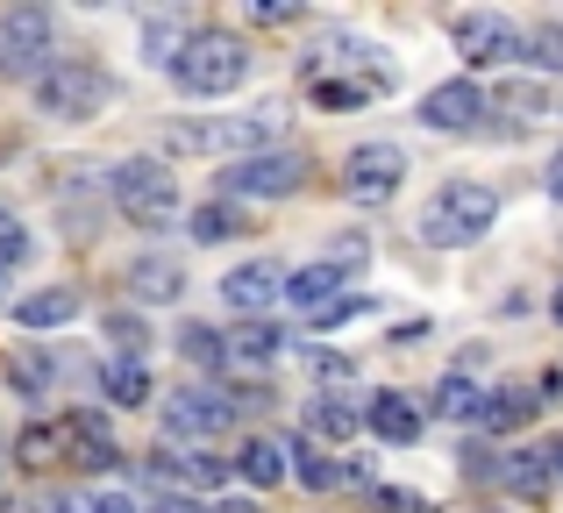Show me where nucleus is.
Wrapping results in <instances>:
<instances>
[{"instance_id":"5","label":"nucleus","mask_w":563,"mask_h":513,"mask_svg":"<svg viewBox=\"0 0 563 513\" xmlns=\"http://www.w3.org/2000/svg\"><path fill=\"white\" fill-rule=\"evenodd\" d=\"M108 193L136 228H165L179 214V171H165V157H122L108 165Z\"/></svg>"},{"instance_id":"8","label":"nucleus","mask_w":563,"mask_h":513,"mask_svg":"<svg viewBox=\"0 0 563 513\" xmlns=\"http://www.w3.org/2000/svg\"><path fill=\"white\" fill-rule=\"evenodd\" d=\"M399 186H407V150L399 143H357L343 157V200H357V208H385Z\"/></svg>"},{"instance_id":"40","label":"nucleus","mask_w":563,"mask_h":513,"mask_svg":"<svg viewBox=\"0 0 563 513\" xmlns=\"http://www.w3.org/2000/svg\"><path fill=\"white\" fill-rule=\"evenodd\" d=\"M151 513H207V506L192 500V492H172V486H165V492H157V506H151Z\"/></svg>"},{"instance_id":"22","label":"nucleus","mask_w":563,"mask_h":513,"mask_svg":"<svg viewBox=\"0 0 563 513\" xmlns=\"http://www.w3.org/2000/svg\"><path fill=\"white\" fill-rule=\"evenodd\" d=\"M71 314H79V292H71V286H51V292H29V300L14 306V321H22V328H65Z\"/></svg>"},{"instance_id":"23","label":"nucleus","mask_w":563,"mask_h":513,"mask_svg":"<svg viewBox=\"0 0 563 513\" xmlns=\"http://www.w3.org/2000/svg\"><path fill=\"white\" fill-rule=\"evenodd\" d=\"M335 286H350V278H335L329 264H307V271H292V278H286V292H278V300H292L300 314H321V306L335 300Z\"/></svg>"},{"instance_id":"18","label":"nucleus","mask_w":563,"mask_h":513,"mask_svg":"<svg viewBox=\"0 0 563 513\" xmlns=\"http://www.w3.org/2000/svg\"><path fill=\"white\" fill-rule=\"evenodd\" d=\"M286 471H292V449L272 443V435H250V443L235 449V478H243V486H257V492H272Z\"/></svg>"},{"instance_id":"1","label":"nucleus","mask_w":563,"mask_h":513,"mask_svg":"<svg viewBox=\"0 0 563 513\" xmlns=\"http://www.w3.org/2000/svg\"><path fill=\"white\" fill-rule=\"evenodd\" d=\"M393 86H399V65L364 36H335L329 51L307 57V93H314V108L343 114V108H364V100L393 93Z\"/></svg>"},{"instance_id":"48","label":"nucleus","mask_w":563,"mask_h":513,"mask_svg":"<svg viewBox=\"0 0 563 513\" xmlns=\"http://www.w3.org/2000/svg\"><path fill=\"white\" fill-rule=\"evenodd\" d=\"M0 286H8V271H0Z\"/></svg>"},{"instance_id":"36","label":"nucleus","mask_w":563,"mask_h":513,"mask_svg":"<svg viewBox=\"0 0 563 513\" xmlns=\"http://www.w3.org/2000/svg\"><path fill=\"white\" fill-rule=\"evenodd\" d=\"M364 257H372V243H364V236H343V243H329V257H321V264H329L335 278H350V271H364Z\"/></svg>"},{"instance_id":"43","label":"nucleus","mask_w":563,"mask_h":513,"mask_svg":"<svg viewBox=\"0 0 563 513\" xmlns=\"http://www.w3.org/2000/svg\"><path fill=\"white\" fill-rule=\"evenodd\" d=\"M542 186H550V200H556V208H563V150L550 157V179H542Z\"/></svg>"},{"instance_id":"39","label":"nucleus","mask_w":563,"mask_h":513,"mask_svg":"<svg viewBox=\"0 0 563 513\" xmlns=\"http://www.w3.org/2000/svg\"><path fill=\"white\" fill-rule=\"evenodd\" d=\"M314 378H321V386H350V357H329V349H321V357H314Z\"/></svg>"},{"instance_id":"20","label":"nucleus","mask_w":563,"mask_h":513,"mask_svg":"<svg viewBox=\"0 0 563 513\" xmlns=\"http://www.w3.org/2000/svg\"><path fill=\"white\" fill-rule=\"evenodd\" d=\"M499 486H507L514 500H542V492H550V457H542V449H507V457H499Z\"/></svg>"},{"instance_id":"24","label":"nucleus","mask_w":563,"mask_h":513,"mask_svg":"<svg viewBox=\"0 0 563 513\" xmlns=\"http://www.w3.org/2000/svg\"><path fill=\"white\" fill-rule=\"evenodd\" d=\"M129 286H136V300H179L186 271L172 257H136V264H129Z\"/></svg>"},{"instance_id":"16","label":"nucleus","mask_w":563,"mask_h":513,"mask_svg":"<svg viewBox=\"0 0 563 513\" xmlns=\"http://www.w3.org/2000/svg\"><path fill=\"white\" fill-rule=\"evenodd\" d=\"M364 428H372L378 443L407 449V443H421V406H413L407 392H372V406H364Z\"/></svg>"},{"instance_id":"7","label":"nucleus","mask_w":563,"mask_h":513,"mask_svg":"<svg viewBox=\"0 0 563 513\" xmlns=\"http://www.w3.org/2000/svg\"><path fill=\"white\" fill-rule=\"evenodd\" d=\"M51 8H8L0 14V79H43L51 71Z\"/></svg>"},{"instance_id":"41","label":"nucleus","mask_w":563,"mask_h":513,"mask_svg":"<svg viewBox=\"0 0 563 513\" xmlns=\"http://www.w3.org/2000/svg\"><path fill=\"white\" fill-rule=\"evenodd\" d=\"M385 513H428L421 492H385Z\"/></svg>"},{"instance_id":"42","label":"nucleus","mask_w":563,"mask_h":513,"mask_svg":"<svg viewBox=\"0 0 563 513\" xmlns=\"http://www.w3.org/2000/svg\"><path fill=\"white\" fill-rule=\"evenodd\" d=\"M108 328H114V335H122V349H143V328H136V321H129V314H114V321H108Z\"/></svg>"},{"instance_id":"34","label":"nucleus","mask_w":563,"mask_h":513,"mask_svg":"<svg viewBox=\"0 0 563 513\" xmlns=\"http://www.w3.org/2000/svg\"><path fill=\"white\" fill-rule=\"evenodd\" d=\"M22 264H29V228L0 208V271H22Z\"/></svg>"},{"instance_id":"46","label":"nucleus","mask_w":563,"mask_h":513,"mask_svg":"<svg viewBox=\"0 0 563 513\" xmlns=\"http://www.w3.org/2000/svg\"><path fill=\"white\" fill-rule=\"evenodd\" d=\"M556 321H563V286H556Z\"/></svg>"},{"instance_id":"45","label":"nucleus","mask_w":563,"mask_h":513,"mask_svg":"<svg viewBox=\"0 0 563 513\" xmlns=\"http://www.w3.org/2000/svg\"><path fill=\"white\" fill-rule=\"evenodd\" d=\"M207 513H257L250 500H221V506H207Z\"/></svg>"},{"instance_id":"3","label":"nucleus","mask_w":563,"mask_h":513,"mask_svg":"<svg viewBox=\"0 0 563 513\" xmlns=\"http://www.w3.org/2000/svg\"><path fill=\"white\" fill-rule=\"evenodd\" d=\"M172 79H179V93H192V100L235 93V86L250 79V43L229 36V29H192L186 51L172 57Z\"/></svg>"},{"instance_id":"31","label":"nucleus","mask_w":563,"mask_h":513,"mask_svg":"<svg viewBox=\"0 0 563 513\" xmlns=\"http://www.w3.org/2000/svg\"><path fill=\"white\" fill-rule=\"evenodd\" d=\"M14 449H22L29 471H51V464H65V435L43 428V421H36V428H22V443H14Z\"/></svg>"},{"instance_id":"15","label":"nucleus","mask_w":563,"mask_h":513,"mask_svg":"<svg viewBox=\"0 0 563 513\" xmlns=\"http://www.w3.org/2000/svg\"><path fill=\"white\" fill-rule=\"evenodd\" d=\"M165 478H172V492H200V486H221L229 464L200 457V449H186V443H157V486H165Z\"/></svg>"},{"instance_id":"35","label":"nucleus","mask_w":563,"mask_h":513,"mask_svg":"<svg viewBox=\"0 0 563 513\" xmlns=\"http://www.w3.org/2000/svg\"><path fill=\"white\" fill-rule=\"evenodd\" d=\"M499 108H514L521 122H542V108H550V93H542V86H499Z\"/></svg>"},{"instance_id":"21","label":"nucleus","mask_w":563,"mask_h":513,"mask_svg":"<svg viewBox=\"0 0 563 513\" xmlns=\"http://www.w3.org/2000/svg\"><path fill=\"white\" fill-rule=\"evenodd\" d=\"M307 428H314V443H350V435L364 428V406H357V400H335V392H321V400L307 406Z\"/></svg>"},{"instance_id":"38","label":"nucleus","mask_w":563,"mask_h":513,"mask_svg":"<svg viewBox=\"0 0 563 513\" xmlns=\"http://www.w3.org/2000/svg\"><path fill=\"white\" fill-rule=\"evenodd\" d=\"M250 22H300V0H250Z\"/></svg>"},{"instance_id":"11","label":"nucleus","mask_w":563,"mask_h":513,"mask_svg":"<svg viewBox=\"0 0 563 513\" xmlns=\"http://www.w3.org/2000/svg\"><path fill=\"white\" fill-rule=\"evenodd\" d=\"M450 36H456V51H464L471 65H507V57H521V29H514L507 14H493V8H464L450 22Z\"/></svg>"},{"instance_id":"47","label":"nucleus","mask_w":563,"mask_h":513,"mask_svg":"<svg viewBox=\"0 0 563 513\" xmlns=\"http://www.w3.org/2000/svg\"><path fill=\"white\" fill-rule=\"evenodd\" d=\"M485 513H507V506H485Z\"/></svg>"},{"instance_id":"12","label":"nucleus","mask_w":563,"mask_h":513,"mask_svg":"<svg viewBox=\"0 0 563 513\" xmlns=\"http://www.w3.org/2000/svg\"><path fill=\"white\" fill-rule=\"evenodd\" d=\"M278 292H286V278H278V264H264V257L235 264V271L221 278V306H235L243 321H264L278 306Z\"/></svg>"},{"instance_id":"28","label":"nucleus","mask_w":563,"mask_h":513,"mask_svg":"<svg viewBox=\"0 0 563 513\" xmlns=\"http://www.w3.org/2000/svg\"><path fill=\"white\" fill-rule=\"evenodd\" d=\"M286 449H292V457H300V464H292V471H300V486H307V492H335V486H343V478H350L343 464H335V457H321L314 443H286Z\"/></svg>"},{"instance_id":"10","label":"nucleus","mask_w":563,"mask_h":513,"mask_svg":"<svg viewBox=\"0 0 563 513\" xmlns=\"http://www.w3.org/2000/svg\"><path fill=\"white\" fill-rule=\"evenodd\" d=\"M300 186H307V157H292V150H264V157H243V165L221 171V193H235V200H286Z\"/></svg>"},{"instance_id":"6","label":"nucleus","mask_w":563,"mask_h":513,"mask_svg":"<svg viewBox=\"0 0 563 513\" xmlns=\"http://www.w3.org/2000/svg\"><path fill=\"white\" fill-rule=\"evenodd\" d=\"M36 108L51 114V122H93V114L108 108V71L65 57V65H51L36 79Z\"/></svg>"},{"instance_id":"13","label":"nucleus","mask_w":563,"mask_h":513,"mask_svg":"<svg viewBox=\"0 0 563 513\" xmlns=\"http://www.w3.org/2000/svg\"><path fill=\"white\" fill-rule=\"evenodd\" d=\"M478 114H485V86L478 79H442L435 93H421V122L428 129H478Z\"/></svg>"},{"instance_id":"17","label":"nucleus","mask_w":563,"mask_h":513,"mask_svg":"<svg viewBox=\"0 0 563 513\" xmlns=\"http://www.w3.org/2000/svg\"><path fill=\"white\" fill-rule=\"evenodd\" d=\"M221 343H229V364H235V371H272V364L286 357V335H278L272 321H243V328L221 335Z\"/></svg>"},{"instance_id":"4","label":"nucleus","mask_w":563,"mask_h":513,"mask_svg":"<svg viewBox=\"0 0 563 513\" xmlns=\"http://www.w3.org/2000/svg\"><path fill=\"white\" fill-rule=\"evenodd\" d=\"M493 222H499V193H493V186L450 179L421 208V243H435V250H471V243H478Z\"/></svg>"},{"instance_id":"14","label":"nucleus","mask_w":563,"mask_h":513,"mask_svg":"<svg viewBox=\"0 0 563 513\" xmlns=\"http://www.w3.org/2000/svg\"><path fill=\"white\" fill-rule=\"evenodd\" d=\"M65 449H71V464H86V471H114L122 464V443H114V428H108V414H65Z\"/></svg>"},{"instance_id":"29","label":"nucleus","mask_w":563,"mask_h":513,"mask_svg":"<svg viewBox=\"0 0 563 513\" xmlns=\"http://www.w3.org/2000/svg\"><path fill=\"white\" fill-rule=\"evenodd\" d=\"M186 36H192L186 22H165V14H151V22H143V57H151V65H172V57L186 51Z\"/></svg>"},{"instance_id":"19","label":"nucleus","mask_w":563,"mask_h":513,"mask_svg":"<svg viewBox=\"0 0 563 513\" xmlns=\"http://www.w3.org/2000/svg\"><path fill=\"white\" fill-rule=\"evenodd\" d=\"M536 392H521V386H493L485 392V406H478V428L485 435H521L528 421H536Z\"/></svg>"},{"instance_id":"27","label":"nucleus","mask_w":563,"mask_h":513,"mask_svg":"<svg viewBox=\"0 0 563 513\" xmlns=\"http://www.w3.org/2000/svg\"><path fill=\"white\" fill-rule=\"evenodd\" d=\"M521 65L563 79V22H536V29H528V36H521Z\"/></svg>"},{"instance_id":"32","label":"nucleus","mask_w":563,"mask_h":513,"mask_svg":"<svg viewBox=\"0 0 563 513\" xmlns=\"http://www.w3.org/2000/svg\"><path fill=\"white\" fill-rule=\"evenodd\" d=\"M179 349L192 364H207V371H229V343H221L214 328H200V321H192V328H179Z\"/></svg>"},{"instance_id":"9","label":"nucleus","mask_w":563,"mask_h":513,"mask_svg":"<svg viewBox=\"0 0 563 513\" xmlns=\"http://www.w3.org/2000/svg\"><path fill=\"white\" fill-rule=\"evenodd\" d=\"M229 421H235V406L221 400V392H207V386L165 392V443H186V449L221 443V435H229Z\"/></svg>"},{"instance_id":"26","label":"nucleus","mask_w":563,"mask_h":513,"mask_svg":"<svg viewBox=\"0 0 563 513\" xmlns=\"http://www.w3.org/2000/svg\"><path fill=\"white\" fill-rule=\"evenodd\" d=\"M100 386H108V400H114V406H151V371H143L136 357L108 364V371H100Z\"/></svg>"},{"instance_id":"37","label":"nucleus","mask_w":563,"mask_h":513,"mask_svg":"<svg viewBox=\"0 0 563 513\" xmlns=\"http://www.w3.org/2000/svg\"><path fill=\"white\" fill-rule=\"evenodd\" d=\"M357 314H364V300H350V292H335V300H329V306L314 314V328H350Z\"/></svg>"},{"instance_id":"25","label":"nucleus","mask_w":563,"mask_h":513,"mask_svg":"<svg viewBox=\"0 0 563 513\" xmlns=\"http://www.w3.org/2000/svg\"><path fill=\"white\" fill-rule=\"evenodd\" d=\"M478 406H485V386H478L471 371H450V378L435 386V414H442V421H478Z\"/></svg>"},{"instance_id":"44","label":"nucleus","mask_w":563,"mask_h":513,"mask_svg":"<svg viewBox=\"0 0 563 513\" xmlns=\"http://www.w3.org/2000/svg\"><path fill=\"white\" fill-rule=\"evenodd\" d=\"M542 457H550V478H563V435H556L550 449H542Z\"/></svg>"},{"instance_id":"2","label":"nucleus","mask_w":563,"mask_h":513,"mask_svg":"<svg viewBox=\"0 0 563 513\" xmlns=\"http://www.w3.org/2000/svg\"><path fill=\"white\" fill-rule=\"evenodd\" d=\"M286 136V100H264V108H243V114H207V122H179L172 129V150L179 157H264L272 143Z\"/></svg>"},{"instance_id":"30","label":"nucleus","mask_w":563,"mask_h":513,"mask_svg":"<svg viewBox=\"0 0 563 513\" xmlns=\"http://www.w3.org/2000/svg\"><path fill=\"white\" fill-rule=\"evenodd\" d=\"M192 243H229V236H243V222H235V208H221V200H207V208H192V228H186Z\"/></svg>"},{"instance_id":"33","label":"nucleus","mask_w":563,"mask_h":513,"mask_svg":"<svg viewBox=\"0 0 563 513\" xmlns=\"http://www.w3.org/2000/svg\"><path fill=\"white\" fill-rule=\"evenodd\" d=\"M51 513H136V500L129 492H65Z\"/></svg>"}]
</instances>
